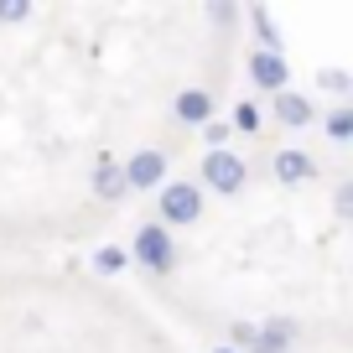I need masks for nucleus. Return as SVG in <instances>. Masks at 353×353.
I'll return each instance as SVG.
<instances>
[{"label":"nucleus","instance_id":"6","mask_svg":"<svg viewBox=\"0 0 353 353\" xmlns=\"http://www.w3.org/2000/svg\"><path fill=\"white\" fill-rule=\"evenodd\" d=\"M291 348H296V322H291V317H270V322H254L250 353H291Z\"/></svg>","mask_w":353,"mask_h":353},{"label":"nucleus","instance_id":"8","mask_svg":"<svg viewBox=\"0 0 353 353\" xmlns=\"http://www.w3.org/2000/svg\"><path fill=\"white\" fill-rule=\"evenodd\" d=\"M172 114L182 125H208L213 120V94H208V88H182L176 104H172Z\"/></svg>","mask_w":353,"mask_h":353},{"label":"nucleus","instance_id":"9","mask_svg":"<svg viewBox=\"0 0 353 353\" xmlns=\"http://www.w3.org/2000/svg\"><path fill=\"white\" fill-rule=\"evenodd\" d=\"M88 182H94V192H99L104 203H120L125 192H130V188H125V172H120V161H114V156H99Z\"/></svg>","mask_w":353,"mask_h":353},{"label":"nucleus","instance_id":"16","mask_svg":"<svg viewBox=\"0 0 353 353\" xmlns=\"http://www.w3.org/2000/svg\"><path fill=\"white\" fill-rule=\"evenodd\" d=\"M203 135H208V151H229V125H223V120H208Z\"/></svg>","mask_w":353,"mask_h":353},{"label":"nucleus","instance_id":"17","mask_svg":"<svg viewBox=\"0 0 353 353\" xmlns=\"http://www.w3.org/2000/svg\"><path fill=\"white\" fill-rule=\"evenodd\" d=\"M26 16H32L26 0H0V21H26Z\"/></svg>","mask_w":353,"mask_h":353},{"label":"nucleus","instance_id":"13","mask_svg":"<svg viewBox=\"0 0 353 353\" xmlns=\"http://www.w3.org/2000/svg\"><path fill=\"white\" fill-rule=\"evenodd\" d=\"M317 83L327 88V94H348V88H353V78H348V68H322V73H317Z\"/></svg>","mask_w":353,"mask_h":353},{"label":"nucleus","instance_id":"4","mask_svg":"<svg viewBox=\"0 0 353 353\" xmlns=\"http://www.w3.org/2000/svg\"><path fill=\"white\" fill-rule=\"evenodd\" d=\"M125 188L130 192H161L166 188V156L161 151H135L130 161H120Z\"/></svg>","mask_w":353,"mask_h":353},{"label":"nucleus","instance_id":"15","mask_svg":"<svg viewBox=\"0 0 353 353\" xmlns=\"http://www.w3.org/2000/svg\"><path fill=\"white\" fill-rule=\"evenodd\" d=\"M250 338H254V322H229V348L234 353H250Z\"/></svg>","mask_w":353,"mask_h":353},{"label":"nucleus","instance_id":"2","mask_svg":"<svg viewBox=\"0 0 353 353\" xmlns=\"http://www.w3.org/2000/svg\"><path fill=\"white\" fill-rule=\"evenodd\" d=\"M130 254L145 265V270H156V276L176 270V244H172V234H166L161 223H141L135 239H130Z\"/></svg>","mask_w":353,"mask_h":353},{"label":"nucleus","instance_id":"3","mask_svg":"<svg viewBox=\"0 0 353 353\" xmlns=\"http://www.w3.org/2000/svg\"><path fill=\"white\" fill-rule=\"evenodd\" d=\"M203 219V188L198 182H166L161 188V229L166 223H198Z\"/></svg>","mask_w":353,"mask_h":353},{"label":"nucleus","instance_id":"5","mask_svg":"<svg viewBox=\"0 0 353 353\" xmlns=\"http://www.w3.org/2000/svg\"><path fill=\"white\" fill-rule=\"evenodd\" d=\"M250 83L265 88V94H281V88L291 83L286 52H260V47H254V52H250Z\"/></svg>","mask_w":353,"mask_h":353},{"label":"nucleus","instance_id":"12","mask_svg":"<svg viewBox=\"0 0 353 353\" xmlns=\"http://www.w3.org/2000/svg\"><path fill=\"white\" fill-rule=\"evenodd\" d=\"M322 130H327L332 141H348V135H353V110H348V104L327 110V114H322Z\"/></svg>","mask_w":353,"mask_h":353},{"label":"nucleus","instance_id":"1","mask_svg":"<svg viewBox=\"0 0 353 353\" xmlns=\"http://www.w3.org/2000/svg\"><path fill=\"white\" fill-rule=\"evenodd\" d=\"M244 182H250L244 156H234V151H208L203 156V182L198 188L219 192V198H234V192H244Z\"/></svg>","mask_w":353,"mask_h":353},{"label":"nucleus","instance_id":"19","mask_svg":"<svg viewBox=\"0 0 353 353\" xmlns=\"http://www.w3.org/2000/svg\"><path fill=\"white\" fill-rule=\"evenodd\" d=\"M332 208H338V219H348V213H353V188H338V192H332Z\"/></svg>","mask_w":353,"mask_h":353},{"label":"nucleus","instance_id":"20","mask_svg":"<svg viewBox=\"0 0 353 353\" xmlns=\"http://www.w3.org/2000/svg\"><path fill=\"white\" fill-rule=\"evenodd\" d=\"M234 16H239L234 6H208V21L213 26H234Z\"/></svg>","mask_w":353,"mask_h":353},{"label":"nucleus","instance_id":"11","mask_svg":"<svg viewBox=\"0 0 353 353\" xmlns=\"http://www.w3.org/2000/svg\"><path fill=\"white\" fill-rule=\"evenodd\" d=\"M250 21H254V37H260V52H281V32H276V21H270V11L254 6Z\"/></svg>","mask_w":353,"mask_h":353},{"label":"nucleus","instance_id":"10","mask_svg":"<svg viewBox=\"0 0 353 353\" xmlns=\"http://www.w3.org/2000/svg\"><path fill=\"white\" fill-rule=\"evenodd\" d=\"M276 176L281 182H286V188H296V182H312V176H317V161H312L307 151H276Z\"/></svg>","mask_w":353,"mask_h":353},{"label":"nucleus","instance_id":"14","mask_svg":"<svg viewBox=\"0 0 353 353\" xmlns=\"http://www.w3.org/2000/svg\"><path fill=\"white\" fill-rule=\"evenodd\" d=\"M229 130L254 135V130H260V110H254V104H239V110H234V120H229Z\"/></svg>","mask_w":353,"mask_h":353},{"label":"nucleus","instance_id":"7","mask_svg":"<svg viewBox=\"0 0 353 353\" xmlns=\"http://www.w3.org/2000/svg\"><path fill=\"white\" fill-rule=\"evenodd\" d=\"M270 120L291 125V130H301V125H312V99L307 94H291V88H281L276 99H270Z\"/></svg>","mask_w":353,"mask_h":353},{"label":"nucleus","instance_id":"18","mask_svg":"<svg viewBox=\"0 0 353 353\" xmlns=\"http://www.w3.org/2000/svg\"><path fill=\"white\" fill-rule=\"evenodd\" d=\"M94 265L114 276V270H125V250H99V254H94Z\"/></svg>","mask_w":353,"mask_h":353},{"label":"nucleus","instance_id":"21","mask_svg":"<svg viewBox=\"0 0 353 353\" xmlns=\"http://www.w3.org/2000/svg\"><path fill=\"white\" fill-rule=\"evenodd\" d=\"M213 353H234V348H213Z\"/></svg>","mask_w":353,"mask_h":353}]
</instances>
